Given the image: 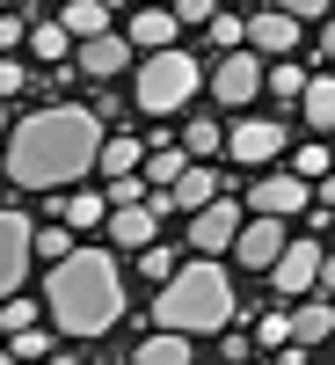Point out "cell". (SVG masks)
<instances>
[{
  "label": "cell",
  "instance_id": "1",
  "mask_svg": "<svg viewBox=\"0 0 335 365\" xmlns=\"http://www.w3.org/2000/svg\"><path fill=\"white\" fill-rule=\"evenodd\" d=\"M95 146H102V117L80 103H58L44 117H22V132L8 139V175L22 190H58L95 168Z\"/></svg>",
  "mask_w": 335,
  "mask_h": 365
},
{
  "label": "cell",
  "instance_id": "2",
  "mask_svg": "<svg viewBox=\"0 0 335 365\" xmlns=\"http://www.w3.org/2000/svg\"><path fill=\"white\" fill-rule=\"evenodd\" d=\"M44 307L66 336H102V329L124 314V278L102 249H66L51 263V285H44Z\"/></svg>",
  "mask_w": 335,
  "mask_h": 365
},
{
  "label": "cell",
  "instance_id": "3",
  "mask_svg": "<svg viewBox=\"0 0 335 365\" xmlns=\"http://www.w3.org/2000/svg\"><path fill=\"white\" fill-rule=\"evenodd\" d=\"M161 285H168V292L154 299V322H161V329L204 336V329H226V322H233V285H226V270L211 263V256H197V263H175Z\"/></svg>",
  "mask_w": 335,
  "mask_h": 365
},
{
  "label": "cell",
  "instance_id": "4",
  "mask_svg": "<svg viewBox=\"0 0 335 365\" xmlns=\"http://www.w3.org/2000/svg\"><path fill=\"white\" fill-rule=\"evenodd\" d=\"M197 96V58L190 51H154V58H139V110L146 117H168V110H182Z\"/></svg>",
  "mask_w": 335,
  "mask_h": 365
},
{
  "label": "cell",
  "instance_id": "5",
  "mask_svg": "<svg viewBox=\"0 0 335 365\" xmlns=\"http://www.w3.org/2000/svg\"><path fill=\"white\" fill-rule=\"evenodd\" d=\"M226 249H233L240 263H248V270H270V256L285 249V220L255 212V220H240V227H233V241H226Z\"/></svg>",
  "mask_w": 335,
  "mask_h": 365
},
{
  "label": "cell",
  "instance_id": "6",
  "mask_svg": "<svg viewBox=\"0 0 335 365\" xmlns=\"http://www.w3.org/2000/svg\"><path fill=\"white\" fill-rule=\"evenodd\" d=\"M219 146H233V161H248V168H262L270 154H277V146H285V125H277V117H248V125H233Z\"/></svg>",
  "mask_w": 335,
  "mask_h": 365
},
{
  "label": "cell",
  "instance_id": "7",
  "mask_svg": "<svg viewBox=\"0 0 335 365\" xmlns=\"http://www.w3.org/2000/svg\"><path fill=\"white\" fill-rule=\"evenodd\" d=\"M321 241H285L277 256H270V270H277V292H307L314 278H321Z\"/></svg>",
  "mask_w": 335,
  "mask_h": 365
},
{
  "label": "cell",
  "instance_id": "8",
  "mask_svg": "<svg viewBox=\"0 0 335 365\" xmlns=\"http://www.w3.org/2000/svg\"><path fill=\"white\" fill-rule=\"evenodd\" d=\"M190 220H197V234H190V241H197V256H219L226 241H233V227H240V205H233V197H204Z\"/></svg>",
  "mask_w": 335,
  "mask_h": 365
},
{
  "label": "cell",
  "instance_id": "9",
  "mask_svg": "<svg viewBox=\"0 0 335 365\" xmlns=\"http://www.w3.org/2000/svg\"><path fill=\"white\" fill-rule=\"evenodd\" d=\"M22 263H29V220L22 212H0V299L22 292Z\"/></svg>",
  "mask_w": 335,
  "mask_h": 365
},
{
  "label": "cell",
  "instance_id": "10",
  "mask_svg": "<svg viewBox=\"0 0 335 365\" xmlns=\"http://www.w3.org/2000/svg\"><path fill=\"white\" fill-rule=\"evenodd\" d=\"M255 81H262L255 58H248V51H226V58H219V73H211V96H219V103H248V96H255Z\"/></svg>",
  "mask_w": 335,
  "mask_h": 365
},
{
  "label": "cell",
  "instance_id": "11",
  "mask_svg": "<svg viewBox=\"0 0 335 365\" xmlns=\"http://www.w3.org/2000/svg\"><path fill=\"white\" fill-rule=\"evenodd\" d=\"M102 227H110L117 249H146V241H154V212L132 197V205H110V212H102Z\"/></svg>",
  "mask_w": 335,
  "mask_h": 365
},
{
  "label": "cell",
  "instance_id": "12",
  "mask_svg": "<svg viewBox=\"0 0 335 365\" xmlns=\"http://www.w3.org/2000/svg\"><path fill=\"white\" fill-rule=\"evenodd\" d=\"M299 205H307V175H262L255 182V212H270V220H292Z\"/></svg>",
  "mask_w": 335,
  "mask_h": 365
},
{
  "label": "cell",
  "instance_id": "13",
  "mask_svg": "<svg viewBox=\"0 0 335 365\" xmlns=\"http://www.w3.org/2000/svg\"><path fill=\"white\" fill-rule=\"evenodd\" d=\"M240 37H255V51H292L299 44V22L285 8H262L255 22H240Z\"/></svg>",
  "mask_w": 335,
  "mask_h": 365
},
{
  "label": "cell",
  "instance_id": "14",
  "mask_svg": "<svg viewBox=\"0 0 335 365\" xmlns=\"http://www.w3.org/2000/svg\"><path fill=\"white\" fill-rule=\"evenodd\" d=\"M132 358H139V365H190V358H197V336H182V329H154Z\"/></svg>",
  "mask_w": 335,
  "mask_h": 365
},
{
  "label": "cell",
  "instance_id": "15",
  "mask_svg": "<svg viewBox=\"0 0 335 365\" xmlns=\"http://www.w3.org/2000/svg\"><path fill=\"white\" fill-rule=\"evenodd\" d=\"M124 58H132V44H124V37H110V29H102V37H80V73L110 81L117 66H124Z\"/></svg>",
  "mask_w": 335,
  "mask_h": 365
},
{
  "label": "cell",
  "instance_id": "16",
  "mask_svg": "<svg viewBox=\"0 0 335 365\" xmlns=\"http://www.w3.org/2000/svg\"><path fill=\"white\" fill-rule=\"evenodd\" d=\"M124 44L168 51V44H175V15H168V8H139V15H132V37H124Z\"/></svg>",
  "mask_w": 335,
  "mask_h": 365
},
{
  "label": "cell",
  "instance_id": "17",
  "mask_svg": "<svg viewBox=\"0 0 335 365\" xmlns=\"http://www.w3.org/2000/svg\"><path fill=\"white\" fill-rule=\"evenodd\" d=\"M292 322V344L299 351H314V344H328V329H335V314H328V299H314V307H299V314H285Z\"/></svg>",
  "mask_w": 335,
  "mask_h": 365
},
{
  "label": "cell",
  "instance_id": "18",
  "mask_svg": "<svg viewBox=\"0 0 335 365\" xmlns=\"http://www.w3.org/2000/svg\"><path fill=\"white\" fill-rule=\"evenodd\" d=\"M299 103H307V125H314V132H328V125H335V81H328V73L299 81Z\"/></svg>",
  "mask_w": 335,
  "mask_h": 365
},
{
  "label": "cell",
  "instance_id": "19",
  "mask_svg": "<svg viewBox=\"0 0 335 365\" xmlns=\"http://www.w3.org/2000/svg\"><path fill=\"white\" fill-rule=\"evenodd\" d=\"M58 29H66L73 44H80V37H102V29H110V8H102V0H66V22H58Z\"/></svg>",
  "mask_w": 335,
  "mask_h": 365
},
{
  "label": "cell",
  "instance_id": "20",
  "mask_svg": "<svg viewBox=\"0 0 335 365\" xmlns=\"http://www.w3.org/2000/svg\"><path fill=\"white\" fill-rule=\"evenodd\" d=\"M168 197H175L182 212H197L204 197H219V175H204V168H182V175L168 182Z\"/></svg>",
  "mask_w": 335,
  "mask_h": 365
},
{
  "label": "cell",
  "instance_id": "21",
  "mask_svg": "<svg viewBox=\"0 0 335 365\" xmlns=\"http://www.w3.org/2000/svg\"><path fill=\"white\" fill-rule=\"evenodd\" d=\"M95 168H102V175H132V168H139V139H102V146H95Z\"/></svg>",
  "mask_w": 335,
  "mask_h": 365
},
{
  "label": "cell",
  "instance_id": "22",
  "mask_svg": "<svg viewBox=\"0 0 335 365\" xmlns=\"http://www.w3.org/2000/svg\"><path fill=\"white\" fill-rule=\"evenodd\" d=\"M102 212H110V197L73 190V197H66V227H102Z\"/></svg>",
  "mask_w": 335,
  "mask_h": 365
},
{
  "label": "cell",
  "instance_id": "23",
  "mask_svg": "<svg viewBox=\"0 0 335 365\" xmlns=\"http://www.w3.org/2000/svg\"><path fill=\"white\" fill-rule=\"evenodd\" d=\"M182 168H190V154H182V146H161V154H146V182H161V190H168Z\"/></svg>",
  "mask_w": 335,
  "mask_h": 365
},
{
  "label": "cell",
  "instance_id": "24",
  "mask_svg": "<svg viewBox=\"0 0 335 365\" xmlns=\"http://www.w3.org/2000/svg\"><path fill=\"white\" fill-rule=\"evenodd\" d=\"M29 51H37V58H73V37L58 22H44V29H29Z\"/></svg>",
  "mask_w": 335,
  "mask_h": 365
},
{
  "label": "cell",
  "instance_id": "25",
  "mask_svg": "<svg viewBox=\"0 0 335 365\" xmlns=\"http://www.w3.org/2000/svg\"><path fill=\"white\" fill-rule=\"evenodd\" d=\"M73 249V234H58V227H29V256H44V263H58Z\"/></svg>",
  "mask_w": 335,
  "mask_h": 365
},
{
  "label": "cell",
  "instance_id": "26",
  "mask_svg": "<svg viewBox=\"0 0 335 365\" xmlns=\"http://www.w3.org/2000/svg\"><path fill=\"white\" fill-rule=\"evenodd\" d=\"M182 154H190V161H204V154H219V125H204V117H197V125L182 132Z\"/></svg>",
  "mask_w": 335,
  "mask_h": 365
},
{
  "label": "cell",
  "instance_id": "27",
  "mask_svg": "<svg viewBox=\"0 0 335 365\" xmlns=\"http://www.w3.org/2000/svg\"><path fill=\"white\" fill-rule=\"evenodd\" d=\"M204 29H211V44H219V51L240 44V22H233V15H204Z\"/></svg>",
  "mask_w": 335,
  "mask_h": 365
},
{
  "label": "cell",
  "instance_id": "28",
  "mask_svg": "<svg viewBox=\"0 0 335 365\" xmlns=\"http://www.w3.org/2000/svg\"><path fill=\"white\" fill-rule=\"evenodd\" d=\"M292 22H328V0H285Z\"/></svg>",
  "mask_w": 335,
  "mask_h": 365
},
{
  "label": "cell",
  "instance_id": "29",
  "mask_svg": "<svg viewBox=\"0 0 335 365\" xmlns=\"http://www.w3.org/2000/svg\"><path fill=\"white\" fill-rule=\"evenodd\" d=\"M139 256H146V278H168V270H175V256H168V249H154V241H146Z\"/></svg>",
  "mask_w": 335,
  "mask_h": 365
},
{
  "label": "cell",
  "instance_id": "30",
  "mask_svg": "<svg viewBox=\"0 0 335 365\" xmlns=\"http://www.w3.org/2000/svg\"><path fill=\"white\" fill-rule=\"evenodd\" d=\"M168 15H175V22H204V15H219V8H211V0H175Z\"/></svg>",
  "mask_w": 335,
  "mask_h": 365
},
{
  "label": "cell",
  "instance_id": "31",
  "mask_svg": "<svg viewBox=\"0 0 335 365\" xmlns=\"http://www.w3.org/2000/svg\"><path fill=\"white\" fill-rule=\"evenodd\" d=\"M299 175H328V146H321V139L307 146V154H299Z\"/></svg>",
  "mask_w": 335,
  "mask_h": 365
},
{
  "label": "cell",
  "instance_id": "32",
  "mask_svg": "<svg viewBox=\"0 0 335 365\" xmlns=\"http://www.w3.org/2000/svg\"><path fill=\"white\" fill-rule=\"evenodd\" d=\"M262 344H270V351L292 344V322H285V314H270V322H262Z\"/></svg>",
  "mask_w": 335,
  "mask_h": 365
},
{
  "label": "cell",
  "instance_id": "33",
  "mask_svg": "<svg viewBox=\"0 0 335 365\" xmlns=\"http://www.w3.org/2000/svg\"><path fill=\"white\" fill-rule=\"evenodd\" d=\"M299 81H307L299 66H277V73H270V88H277V96H299Z\"/></svg>",
  "mask_w": 335,
  "mask_h": 365
},
{
  "label": "cell",
  "instance_id": "34",
  "mask_svg": "<svg viewBox=\"0 0 335 365\" xmlns=\"http://www.w3.org/2000/svg\"><path fill=\"white\" fill-rule=\"evenodd\" d=\"M0 96H22V66L15 58H0Z\"/></svg>",
  "mask_w": 335,
  "mask_h": 365
},
{
  "label": "cell",
  "instance_id": "35",
  "mask_svg": "<svg viewBox=\"0 0 335 365\" xmlns=\"http://www.w3.org/2000/svg\"><path fill=\"white\" fill-rule=\"evenodd\" d=\"M15 44H22V22H15V15H0V51H15Z\"/></svg>",
  "mask_w": 335,
  "mask_h": 365
},
{
  "label": "cell",
  "instance_id": "36",
  "mask_svg": "<svg viewBox=\"0 0 335 365\" xmlns=\"http://www.w3.org/2000/svg\"><path fill=\"white\" fill-rule=\"evenodd\" d=\"M0 125H8V110H0Z\"/></svg>",
  "mask_w": 335,
  "mask_h": 365
}]
</instances>
